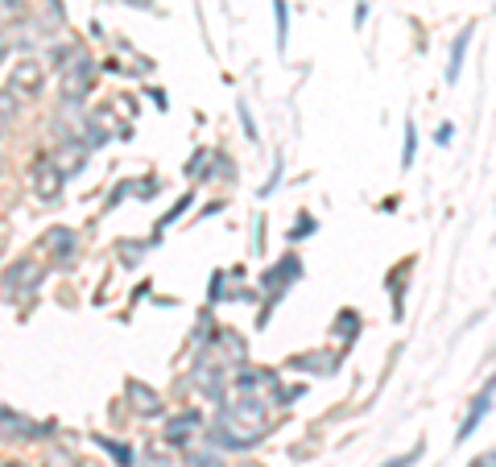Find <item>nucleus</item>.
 <instances>
[{
	"label": "nucleus",
	"mask_w": 496,
	"mask_h": 467,
	"mask_svg": "<svg viewBox=\"0 0 496 467\" xmlns=\"http://www.w3.org/2000/svg\"><path fill=\"white\" fill-rule=\"evenodd\" d=\"M42 83H46V70L33 59L17 62V67L9 70V96H17V99H33L42 91Z\"/></svg>",
	"instance_id": "obj_1"
},
{
	"label": "nucleus",
	"mask_w": 496,
	"mask_h": 467,
	"mask_svg": "<svg viewBox=\"0 0 496 467\" xmlns=\"http://www.w3.org/2000/svg\"><path fill=\"white\" fill-rule=\"evenodd\" d=\"M91 59L88 54H79V59H70V67L62 70V99L67 104H75V99H83L88 96V88H91Z\"/></svg>",
	"instance_id": "obj_2"
},
{
	"label": "nucleus",
	"mask_w": 496,
	"mask_h": 467,
	"mask_svg": "<svg viewBox=\"0 0 496 467\" xmlns=\"http://www.w3.org/2000/svg\"><path fill=\"white\" fill-rule=\"evenodd\" d=\"M492 397H496V377H488V385L480 389V397L472 401V409H467V418H463V426H459L455 443H467V438L476 434V426L488 418V409H492Z\"/></svg>",
	"instance_id": "obj_3"
},
{
	"label": "nucleus",
	"mask_w": 496,
	"mask_h": 467,
	"mask_svg": "<svg viewBox=\"0 0 496 467\" xmlns=\"http://www.w3.org/2000/svg\"><path fill=\"white\" fill-rule=\"evenodd\" d=\"M38 277H42V269H33V265H13L9 290H13V294H30L33 285H38Z\"/></svg>",
	"instance_id": "obj_4"
},
{
	"label": "nucleus",
	"mask_w": 496,
	"mask_h": 467,
	"mask_svg": "<svg viewBox=\"0 0 496 467\" xmlns=\"http://www.w3.org/2000/svg\"><path fill=\"white\" fill-rule=\"evenodd\" d=\"M472 25H463V33L455 38V46H451V62H447V83H455L459 70H463V54H467V42H472Z\"/></svg>",
	"instance_id": "obj_5"
},
{
	"label": "nucleus",
	"mask_w": 496,
	"mask_h": 467,
	"mask_svg": "<svg viewBox=\"0 0 496 467\" xmlns=\"http://www.w3.org/2000/svg\"><path fill=\"white\" fill-rule=\"evenodd\" d=\"M273 25H277V50L290 46V5L273 0Z\"/></svg>",
	"instance_id": "obj_6"
},
{
	"label": "nucleus",
	"mask_w": 496,
	"mask_h": 467,
	"mask_svg": "<svg viewBox=\"0 0 496 467\" xmlns=\"http://www.w3.org/2000/svg\"><path fill=\"white\" fill-rule=\"evenodd\" d=\"M62 191V170L59 166H42V174H38V195L42 199H54Z\"/></svg>",
	"instance_id": "obj_7"
},
{
	"label": "nucleus",
	"mask_w": 496,
	"mask_h": 467,
	"mask_svg": "<svg viewBox=\"0 0 496 467\" xmlns=\"http://www.w3.org/2000/svg\"><path fill=\"white\" fill-rule=\"evenodd\" d=\"M414 154H418V128H414V120H406V149H401V166H414Z\"/></svg>",
	"instance_id": "obj_8"
},
{
	"label": "nucleus",
	"mask_w": 496,
	"mask_h": 467,
	"mask_svg": "<svg viewBox=\"0 0 496 467\" xmlns=\"http://www.w3.org/2000/svg\"><path fill=\"white\" fill-rule=\"evenodd\" d=\"M17 96H9V91H0V125H9V117L17 112V104H13Z\"/></svg>",
	"instance_id": "obj_9"
},
{
	"label": "nucleus",
	"mask_w": 496,
	"mask_h": 467,
	"mask_svg": "<svg viewBox=\"0 0 496 467\" xmlns=\"http://www.w3.org/2000/svg\"><path fill=\"white\" fill-rule=\"evenodd\" d=\"M21 9H25V0H0V17H21Z\"/></svg>",
	"instance_id": "obj_10"
},
{
	"label": "nucleus",
	"mask_w": 496,
	"mask_h": 467,
	"mask_svg": "<svg viewBox=\"0 0 496 467\" xmlns=\"http://www.w3.org/2000/svg\"><path fill=\"white\" fill-rule=\"evenodd\" d=\"M418 455H422V447H414V451H406V455L389 459V463H385V467H409V463H414V459H418Z\"/></svg>",
	"instance_id": "obj_11"
},
{
	"label": "nucleus",
	"mask_w": 496,
	"mask_h": 467,
	"mask_svg": "<svg viewBox=\"0 0 496 467\" xmlns=\"http://www.w3.org/2000/svg\"><path fill=\"white\" fill-rule=\"evenodd\" d=\"M435 141H438V145H451V141H455V128H451V125H438Z\"/></svg>",
	"instance_id": "obj_12"
},
{
	"label": "nucleus",
	"mask_w": 496,
	"mask_h": 467,
	"mask_svg": "<svg viewBox=\"0 0 496 467\" xmlns=\"http://www.w3.org/2000/svg\"><path fill=\"white\" fill-rule=\"evenodd\" d=\"M306 232H311V219L302 215V219H298V228H294V240H302V236H306Z\"/></svg>",
	"instance_id": "obj_13"
},
{
	"label": "nucleus",
	"mask_w": 496,
	"mask_h": 467,
	"mask_svg": "<svg viewBox=\"0 0 496 467\" xmlns=\"http://www.w3.org/2000/svg\"><path fill=\"white\" fill-rule=\"evenodd\" d=\"M128 5H136V9H149V0H128Z\"/></svg>",
	"instance_id": "obj_14"
},
{
	"label": "nucleus",
	"mask_w": 496,
	"mask_h": 467,
	"mask_svg": "<svg viewBox=\"0 0 496 467\" xmlns=\"http://www.w3.org/2000/svg\"><path fill=\"white\" fill-rule=\"evenodd\" d=\"M5 467H21V463H5Z\"/></svg>",
	"instance_id": "obj_15"
},
{
	"label": "nucleus",
	"mask_w": 496,
	"mask_h": 467,
	"mask_svg": "<svg viewBox=\"0 0 496 467\" xmlns=\"http://www.w3.org/2000/svg\"><path fill=\"white\" fill-rule=\"evenodd\" d=\"M0 59H5V46H0Z\"/></svg>",
	"instance_id": "obj_16"
}]
</instances>
